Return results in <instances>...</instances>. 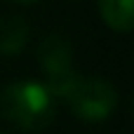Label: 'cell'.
Masks as SVG:
<instances>
[{
    "label": "cell",
    "instance_id": "obj_1",
    "mask_svg": "<svg viewBox=\"0 0 134 134\" xmlns=\"http://www.w3.org/2000/svg\"><path fill=\"white\" fill-rule=\"evenodd\" d=\"M0 113L26 132H40L54 122L57 99L40 80H14L0 92Z\"/></svg>",
    "mask_w": 134,
    "mask_h": 134
},
{
    "label": "cell",
    "instance_id": "obj_3",
    "mask_svg": "<svg viewBox=\"0 0 134 134\" xmlns=\"http://www.w3.org/2000/svg\"><path fill=\"white\" fill-rule=\"evenodd\" d=\"M71 113L85 122H104L118 108V90L99 75H80L64 99Z\"/></svg>",
    "mask_w": 134,
    "mask_h": 134
},
{
    "label": "cell",
    "instance_id": "obj_5",
    "mask_svg": "<svg viewBox=\"0 0 134 134\" xmlns=\"http://www.w3.org/2000/svg\"><path fill=\"white\" fill-rule=\"evenodd\" d=\"M104 24L115 33H130L134 26V0H99Z\"/></svg>",
    "mask_w": 134,
    "mask_h": 134
},
{
    "label": "cell",
    "instance_id": "obj_2",
    "mask_svg": "<svg viewBox=\"0 0 134 134\" xmlns=\"http://www.w3.org/2000/svg\"><path fill=\"white\" fill-rule=\"evenodd\" d=\"M35 57H38L40 71H42V85L49 90V94L57 101H64L80 78V73L73 66L71 42L59 33H49L40 40Z\"/></svg>",
    "mask_w": 134,
    "mask_h": 134
},
{
    "label": "cell",
    "instance_id": "obj_7",
    "mask_svg": "<svg viewBox=\"0 0 134 134\" xmlns=\"http://www.w3.org/2000/svg\"><path fill=\"white\" fill-rule=\"evenodd\" d=\"M0 134H2V132H0Z\"/></svg>",
    "mask_w": 134,
    "mask_h": 134
},
{
    "label": "cell",
    "instance_id": "obj_4",
    "mask_svg": "<svg viewBox=\"0 0 134 134\" xmlns=\"http://www.w3.org/2000/svg\"><path fill=\"white\" fill-rule=\"evenodd\" d=\"M31 38L28 24L19 14H7L0 16V54L2 57H14L26 49Z\"/></svg>",
    "mask_w": 134,
    "mask_h": 134
},
{
    "label": "cell",
    "instance_id": "obj_6",
    "mask_svg": "<svg viewBox=\"0 0 134 134\" xmlns=\"http://www.w3.org/2000/svg\"><path fill=\"white\" fill-rule=\"evenodd\" d=\"M12 2H21V5H33V2H38V0H12Z\"/></svg>",
    "mask_w": 134,
    "mask_h": 134
}]
</instances>
